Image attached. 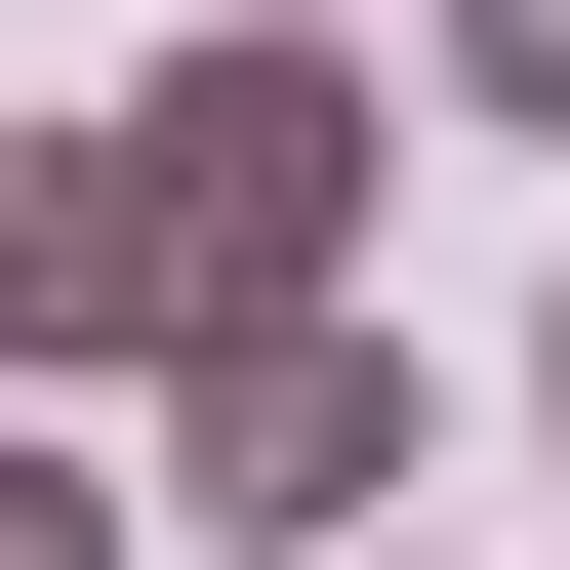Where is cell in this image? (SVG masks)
Wrapping results in <instances>:
<instances>
[{"label":"cell","instance_id":"2","mask_svg":"<svg viewBox=\"0 0 570 570\" xmlns=\"http://www.w3.org/2000/svg\"><path fill=\"white\" fill-rule=\"evenodd\" d=\"M407 489H449V367H407L367 285L245 326V367H164V530H245V570H407Z\"/></svg>","mask_w":570,"mask_h":570},{"label":"cell","instance_id":"3","mask_svg":"<svg viewBox=\"0 0 570 570\" xmlns=\"http://www.w3.org/2000/svg\"><path fill=\"white\" fill-rule=\"evenodd\" d=\"M164 489H82V407H0V570H122Z\"/></svg>","mask_w":570,"mask_h":570},{"label":"cell","instance_id":"6","mask_svg":"<svg viewBox=\"0 0 570 570\" xmlns=\"http://www.w3.org/2000/svg\"><path fill=\"white\" fill-rule=\"evenodd\" d=\"M530 367H570V326H530Z\"/></svg>","mask_w":570,"mask_h":570},{"label":"cell","instance_id":"4","mask_svg":"<svg viewBox=\"0 0 570 570\" xmlns=\"http://www.w3.org/2000/svg\"><path fill=\"white\" fill-rule=\"evenodd\" d=\"M449 122H570V0H449Z\"/></svg>","mask_w":570,"mask_h":570},{"label":"cell","instance_id":"5","mask_svg":"<svg viewBox=\"0 0 570 570\" xmlns=\"http://www.w3.org/2000/svg\"><path fill=\"white\" fill-rule=\"evenodd\" d=\"M285 41H367V0H285Z\"/></svg>","mask_w":570,"mask_h":570},{"label":"cell","instance_id":"1","mask_svg":"<svg viewBox=\"0 0 570 570\" xmlns=\"http://www.w3.org/2000/svg\"><path fill=\"white\" fill-rule=\"evenodd\" d=\"M367 41H285V0H204L164 82H82V122H0V407H164V367H245V326H326L367 285Z\"/></svg>","mask_w":570,"mask_h":570}]
</instances>
